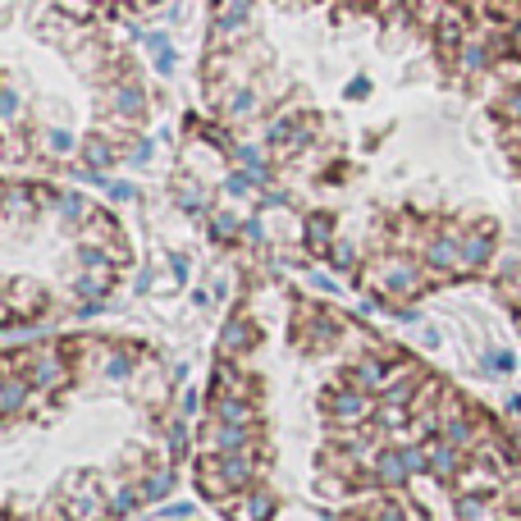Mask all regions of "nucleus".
<instances>
[{"label":"nucleus","instance_id":"1","mask_svg":"<svg viewBox=\"0 0 521 521\" xmlns=\"http://www.w3.org/2000/svg\"><path fill=\"white\" fill-rule=\"evenodd\" d=\"M508 114H512V119H521V88L508 97Z\"/></svg>","mask_w":521,"mask_h":521}]
</instances>
